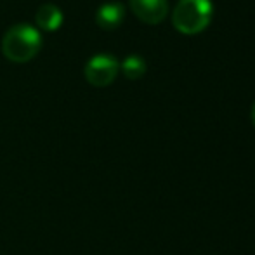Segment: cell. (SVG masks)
Masks as SVG:
<instances>
[{"label": "cell", "mask_w": 255, "mask_h": 255, "mask_svg": "<svg viewBox=\"0 0 255 255\" xmlns=\"http://www.w3.org/2000/svg\"><path fill=\"white\" fill-rule=\"evenodd\" d=\"M42 47V35L30 23H16L5 31L2 38V52L14 63H26L37 56Z\"/></svg>", "instance_id": "obj_1"}, {"label": "cell", "mask_w": 255, "mask_h": 255, "mask_svg": "<svg viewBox=\"0 0 255 255\" xmlns=\"http://www.w3.org/2000/svg\"><path fill=\"white\" fill-rule=\"evenodd\" d=\"M118 71H120V63H118V59L106 52H98V54H94V56H91L84 68L85 78H87L92 85H98V87L110 85L111 82L117 78Z\"/></svg>", "instance_id": "obj_3"}, {"label": "cell", "mask_w": 255, "mask_h": 255, "mask_svg": "<svg viewBox=\"0 0 255 255\" xmlns=\"http://www.w3.org/2000/svg\"><path fill=\"white\" fill-rule=\"evenodd\" d=\"M214 17L212 0H179L172 12V24L184 35H196L207 30Z\"/></svg>", "instance_id": "obj_2"}, {"label": "cell", "mask_w": 255, "mask_h": 255, "mask_svg": "<svg viewBox=\"0 0 255 255\" xmlns=\"http://www.w3.org/2000/svg\"><path fill=\"white\" fill-rule=\"evenodd\" d=\"M35 21H37V24L42 30L54 31L63 24L64 14H63V10H61V7L56 5V3H42L37 9Z\"/></svg>", "instance_id": "obj_6"}, {"label": "cell", "mask_w": 255, "mask_h": 255, "mask_svg": "<svg viewBox=\"0 0 255 255\" xmlns=\"http://www.w3.org/2000/svg\"><path fill=\"white\" fill-rule=\"evenodd\" d=\"M120 68L127 78H130V80H137V78H141L142 75L146 73L148 64H146V59L142 56L130 54V56H127L124 61H122Z\"/></svg>", "instance_id": "obj_7"}, {"label": "cell", "mask_w": 255, "mask_h": 255, "mask_svg": "<svg viewBox=\"0 0 255 255\" xmlns=\"http://www.w3.org/2000/svg\"><path fill=\"white\" fill-rule=\"evenodd\" d=\"M125 19V5L117 0L104 2L96 10V23L104 30H115Z\"/></svg>", "instance_id": "obj_5"}, {"label": "cell", "mask_w": 255, "mask_h": 255, "mask_svg": "<svg viewBox=\"0 0 255 255\" xmlns=\"http://www.w3.org/2000/svg\"><path fill=\"white\" fill-rule=\"evenodd\" d=\"M252 122H254V127H255V103L252 106Z\"/></svg>", "instance_id": "obj_8"}, {"label": "cell", "mask_w": 255, "mask_h": 255, "mask_svg": "<svg viewBox=\"0 0 255 255\" xmlns=\"http://www.w3.org/2000/svg\"><path fill=\"white\" fill-rule=\"evenodd\" d=\"M130 9L146 24H158L168 14V0H130Z\"/></svg>", "instance_id": "obj_4"}]
</instances>
